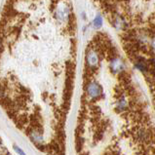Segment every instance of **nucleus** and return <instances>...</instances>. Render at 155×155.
<instances>
[{
  "label": "nucleus",
  "instance_id": "obj_1",
  "mask_svg": "<svg viewBox=\"0 0 155 155\" xmlns=\"http://www.w3.org/2000/svg\"><path fill=\"white\" fill-rule=\"evenodd\" d=\"M86 61L90 68H97L100 63V57L95 49H89L86 54Z\"/></svg>",
  "mask_w": 155,
  "mask_h": 155
},
{
  "label": "nucleus",
  "instance_id": "obj_2",
  "mask_svg": "<svg viewBox=\"0 0 155 155\" xmlns=\"http://www.w3.org/2000/svg\"><path fill=\"white\" fill-rule=\"evenodd\" d=\"M87 95L91 99H97L101 95V87L95 81H92L87 85Z\"/></svg>",
  "mask_w": 155,
  "mask_h": 155
},
{
  "label": "nucleus",
  "instance_id": "obj_3",
  "mask_svg": "<svg viewBox=\"0 0 155 155\" xmlns=\"http://www.w3.org/2000/svg\"><path fill=\"white\" fill-rule=\"evenodd\" d=\"M109 66H110L111 71L114 73L122 72L123 70L125 69V64H124V61L120 59V58H117V57L113 58V59L110 61Z\"/></svg>",
  "mask_w": 155,
  "mask_h": 155
},
{
  "label": "nucleus",
  "instance_id": "obj_4",
  "mask_svg": "<svg viewBox=\"0 0 155 155\" xmlns=\"http://www.w3.org/2000/svg\"><path fill=\"white\" fill-rule=\"evenodd\" d=\"M113 25L117 29H123L124 28H125V21H124L123 18L121 17H119V16H116L114 18V20H113Z\"/></svg>",
  "mask_w": 155,
  "mask_h": 155
},
{
  "label": "nucleus",
  "instance_id": "obj_5",
  "mask_svg": "<svg viewBox=\"0 0 155 155\" xmlns=\"http://www.w3.org/2000/svg\"><path fill=\"white\" fill-rule=\"evenodd\" d=\"M30 138H31L34 141H37V143H41L43 140V138H42V134L38 130L34 129L30 132Z\"/></svg>",
  "mask_w": 155,
  "mask_h": 155
},
{
  "label": "nucleus",
  "instance_id": "obj_6",
  "mask_svg": "<svg viewBox=\"0 0 155 155\" xmlns=\"http://www.w3.org/2000/svg\"><path fill=\"white\" fill-rule=\"evenodd\" d=\"M128 106V101L125 98H121L117 101V104H116V108L118 110H120V111H123V110H125Z\"/></svg>",
  "mask_w": 155,
  "mask_h": 155
},
{
  "label": "nucleus",
  "instance_id": "obj_7",
  "mask_svg": "<svg viewBox=\"0 0 155 155\" xmlns=\"http://www.w3.org/2000/svg\"><path fill=\"white\" fill-rule=\"evenodd\" d=\"M93 25L95 26L96 28H100L101 25H103V18L101 15L96 16V18L93 21Z\"/></svg>",
  "mask_w": 155,
  "mask_h": 155
},
{
  "label": "nucleus",
  "instance_id": "obj_8",
  "mask_svg": "<svg viewBox=\"0 0 155 155\" xmlns=\"http://www.w3.org/2000/svg\"><path fill=\"white\" fill-rule=\"evenodd\" d=\"M136 66L138 68V69H140V71H143V72H145V71H147V64H145L143 61H138V63L136 64Z\"/></svg>",
  "mask_w": 155,
  "mask_h": 155
},
{
  "label": "nucleus",
  "instance_id": "obj_9",
  "mask_svg": "<svg viewBox=\"0 0 155 155\" xmlns=\"http://www.w3.org/2000/svg\"><path fill=\"white\" fill-rule=\"evenodd\" d=\"M13 148L15 149V151L19 154V155H26L24 151H23V149L20 148L19 147H17V145H13Z\"/></svg>",
  "mask_w": 155,
  "mask_h": 155
},
{
  "label": "nucleus",
  "instance_id": "obj_10",
  "mask_svg": "<svg viewBox=\"0 0 155 155\" xmlns=\"http://www.w3.org/2000/svg\"><path fill=\"white\" fill-rule=\"evenodd\" d=\"M151 48L155 51V37L152 39V41H151Z\"/></svg>",
  "mask_w": 155,
  "mask_h": 155
},
{
  "label": "nucleus",
  "instance_id": "obj_11",
  "mask_svg": "<svg viewBox=\"0 0 155 155\" xmlns=\"http://www.w3.org/2000/svg\"><path fill=\"white\" fill-rule=\"evenodd\" d=\"M2 48V41H1V38H0V50H1Z\"/></svg>",
  "mask_w": 155,
  "mask_h": 155
}]
</instances>
